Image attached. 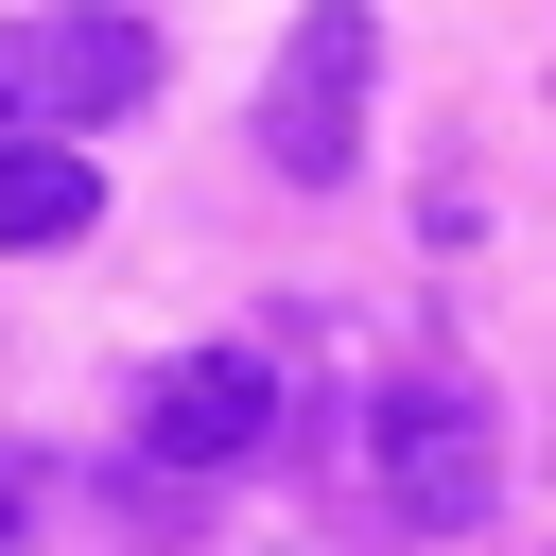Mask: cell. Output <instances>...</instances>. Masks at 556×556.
Instances as JSON below:
<instances>
[{
	"mask_svg": "<svg viewBox=\"0 0 556 556\" xmlns=\"http://www.w3.org/2000/svg\"><path fill=\"white\" fill-rule=\"evenodd\" d=\"M365 87H382V17H365V0H313V17L278 35V87H261V174H278V191H348Z\"/></svg>",
	"mask_w": 556,
	"mask_h": 556,
	"instance_id": "cell-1",
	"label": "cell"
},
{
	"mask_svg": "<svg viewBox=\"0 0 556 556\" xmlns=\"http://www.w3.org/2000/svg\"><path fill=\"white\" fill-rule=\"evenodd\" d=\"M365 469H382V504H400L417 539H469V521L504 504V417H486L469 382H400V400L365 417Z\"/></svg>",
	"mask_w": 556,
	"mask_h": 556,
	"instance_id": "cell-2",
	"label": "cell"
},
{
	"mask_svg": "<svg viewBox=\"0 0 556 556\" xmlns=\"http://www.w3.org/2000/svg\"><path fill=\"white\" fill-rule=\"evenodd\" d=\"M156 87V35L70 0V17H0V139H70V122H122Z\"/></svg>",
	"mask_w": 556,
	"mask_h": 556,
	"instance_id": "cell-3",
	"label": "cell"
},
{
	"mask_svg": "<svg viewBox=\"0 0 556 556\" xmlns=\"http://www.w3.org/2000/svg\"><path fill=\"white\" fill-rule=\"evenodd\" d=\"M278 434V365L261 348H174L156 382H139V452L156 469H243Z\"/></svg>",
	"mask_w": 556,
	"mask_h": 556,
	"instance_id": "cell-4",
	"label": "cell"
},
{
	"mask_svg": "<svg viewBox=\"0 0 556 556\" xmlns=\"http://www.w3.org/2000/svg\"><path fill=\"white\" fill-rule=\"evenodd\" d=\"M104 226V156L87 139H0V243L35 261V243H87Z\"/></svg>",
	"mask_w": 556,
	"mask_h": 556,
	"instance_id": "cell-5",
	"label": "cell"
},
{
	"mask_svg": "<svg viewBox=\"0 0 556 556\" xmlns=\"http://www.w3.org/2000/svg\"><path fill=\"white\" fill-rule=\"evenodd\" d=\"M17 521H35V452H0V556H17Z\"/></svg>",
	"mask_w": 556,
	"mask_h": 556,
	"instance_id": "cell-6",
	"label": "cell"
}]
</instances>
